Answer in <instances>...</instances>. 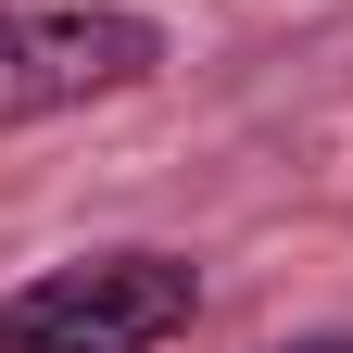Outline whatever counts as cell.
Segmentation results:
<instances>
[{
  "mask_svg": "<svg viewBox=\"0 0 353 353\" xmlns=\"http://www.w3.org/2000/svg\"><path fill=\"white\" fill-rule=\"evenodd\" d=\"M202 316V265L164 240H114L0 290V353H164Z\"/></svg>",
  "mask_w": 353,
  "mask_h": 353,
  "instance_id": "cell-1",
  "label": "cell"
},
{
  "mask_svg": "<svg viewBox=\"0 0 353 353\" xmlns=\"http://www.w3.org/2000/svg\"><path fill=\"white\" fill-rule=\"evenodd\" d=\"M164 76V26L126 0H0V126H51Z\"/></svg>",
  "mask_w": 353,
  "mask_h": 353,
  "instance_id": "cell-2",
  "label": "cell"
},
{
  "mask_svg": "<svg viewBox=\"0 0 353 353\" xmlns=\"http://www.w3.org/2000/svg\"><path fill=\"white\" fill-rule=\"evenodd\" d=\"M265 353H353V328H303V341H265Z\"/></svg>",
  "mask_w": 353,
  "mask_h": 353,
  "instance_id": "cell-3",
  "label": "cell"
}]
</instances>
